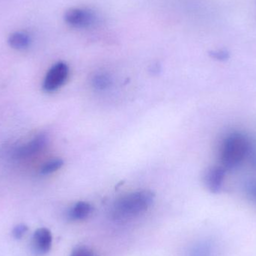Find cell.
I'll use <instances>...</instances> for the list:
<instances>
[{
    "label": "cell",
    "instance_id": "cell-1",
    "mask_svg": "<svg viewBox=\"0 0 256 256\" xmlns=\"http://www.w3.org/2000/svg\"><path fill=\"white\" fill-rule=\"evenodd\" d=\"M154 195L148 190L127 194L114 204V216L118 220H128L140 216L152 206Z\"/></svg>",
    "mask_w": 256,
    "mask_h": 256
},
{
    "label": "cell",
    "instance_id": "cell-2",
    "mask_svg": "<svg viewBox=\"0 0 256 256\" xmlns=\"http://www.w3.org/2000/svg\"><path fill=\"white\" fill-rule=\"evenodd\" d=\"M249 150V142L244 136L232 134L221 146L220 160L224 168H233L244 160Z\"/></svg>",
    "mask_w": 256,
    "mask_h": 256
},
{
    "label": "cell",
    "instance_id": "cell-3",
    "mask_svg": "<svg viewBox=\"0 0 256 256\" xmlns=\"http://www.w3.org/2000/svg\"><path fill=\"white\" fill-rule=\"evenodd\" d=\"M66 24L76 28H88L96 24L97 16L93 10L84 8L69 9L64 15Z\"/></svg>",
    "mask_w": 256,
    "mask_h": 256
},
{
    "label": "cell",
    "instance_id": "cell-4",
    "mask_svg": "<svg viewBox=\"0 0 256 256\" xmlns=\"http://www.w3.org/2000/svg\"><path fill=\"white\" fill-rule=\"evenodd\" d=\"M68 66L64 62L54 64L46 74L44 80L43 88L48 92L56 91L62 86L68 78Z\"/></svg>",
    "mask_w": 256,
    "mask_h": 256
},
{
    "label": "cell",
    "instance_id": "cell-5",
    "mask_svg": "<svg viewBox=\"0 0 256 256\" xmlns=\"http://www.w3.org/2000/svg\"><path fill=\"white\" fill-rule=\"evenodd\" d=\"M48 138L45 134H40L28 142L24 146H21L15 152V158L18 159H26L40 153L46 147Z\"/></svg>",
    "mask_w": 256,
    "mask_h": 256
},
{
    "label": "cell",
    "instance_id": "cell-6",
    "mask_svg": "<svg viewBox=\"0 0 256 256\" xmlns=\"http://www.w3.org/2000/svg\"><path fill=\"white\" fill-rule=\"evenodd\" d=\"M226 172V170L224 166H214L208 170L204 176V183L210 192L218 194L220 191Z\"/></svg>",
    "mask_w": 256,
    "mask_h": 256
},
{
    "label": "cell",
    "instance_id": "cell-7",
    "mask_svg": "<svg viewBox=\"0 0 256 256\" xmlns=\"http://www.w3.org/2000/svg\"><path fill=\"white\" fill-rule=\"evenodd\" d=\"M52 234L48 228H38L33 234V248L38 254H45L49 252L52 246Z\"/></svg>",
    "mask_w": 256,
    "mask_h": 256
},
{
    "label": "cell",
    "instance_id": "cell-8",
    "mask_svg": "<svg viewBox=\"0 0 256 256\" xmlns=\"http://www.w3.org/2000/svg\"><path fill=\"white\" fill-rule=\"evenodd\" d=\"M92 212V208L90 203L79 202L69 209L68 216L72 220H84L91 214Z\"/></svg>",
    "mask_w": 256,
    "mask_h": 256
},
{
    "label": "cell",
    "instance_id": "cell-9",
    "mask_svg": "<svg viewBox=\"0 0 256 256\" xmlns=\"http://www.w3.org/2000/svg\"><path fill=\"white\" fill-rule=\"evenodd\" d=\"M30 36L24 32H16L10 34L8 38V44L12 48L16 50L26 49L30 45Z\"/></svg>",
    "mask_w": 256,
    "mask_h": 256
},
{
    "label": "cell",
    "instance_id": "cell-10",
    "mask_svg": "<svg viewBox=\"0 0 256 256\" xmlns=\"http://www.w3.org/2000/svg\"><path fill=\"white\" fill-rule=\"evenodd\" d=\"M92 85L97 90H104L112 85V80L106 74H98L93 78Z\"/></svg>",
    "mask_w": 256,
    "mask_h": 256
},
{
    "label": "cell",
    "instance_id": "cell-11",
    "mask_svg": "<svg viewBox=\"0 0 256 256\" xmlns=\"http://www.w3.org/2000/svg\"><path fill=\"white\" fill-rule=\"evenodd\" d=\"M63 164H64V161L61 159H54L48 161L40 168V173L42 174H52L61 168Z\"/></svg>",
    "mask_w": 256,
    "mask_h": 256
},
{
    "label": "cell",
    "instance_id": "cell-12",
    "mask_svg": "<svg viewBox=\"0 0 256 256\" xmlns=\"http://www.w3.org/2000/svg\"><path fill=\"white\" fill-rule=\"evenodd\" d=\"M210 57L214 60H218V61L225 62L230 58V54L226 50H212L208 52Z\"/></svg>",
    "mask_w": 256,
    "mask_h": 256
},
{
    "label": "cell",
    "instance_id": "cell-13",
    "mask_svg": "<svg viewBox=\"0 0 256 256\" xmlns=\"http://www.w3.org/2000/svg\"><path fill=\"white\" fill-rule=\"evenodd\" d=\"M28 228L25 224H19V225L16 226L14 228L13 231H12V236L16 240H20L22 238L26 233L28 232Z\"/></svg>",
    "mask_w": 256,
    "mask_h": 256
},
{
    "label": "cell",
    "instance_id": "cell-14",
    "mask_svg": "<svg viewBox=\"0 0 256 256\" xmlns=\"http://www.w3.org/2000/svg\"><path fill=\"white\" fill-rule=\"evenodd\" d=\"M70 256H96L94 252L86 246H78L72 251Z\"/></svg>",
    "mask_w": 256,
    "mask_h": 256
},
{
    "label": "cell",
    "instance_id": "cell-15",
    "mask_svg": "<svg viewBox=\"0 0 256 256\" xmlns=\"http://www.w3.org/2000/svg\"><path fill=\"white\" fill-rule=\"evenodd\" d=\"M251 192L256 197V185H254L251 188Z\"/></svg>",
    "mask_w": 256,
    "mask_h": 256
},
{
    "label": "cell",
    "instance_id": "cell-16",
    "mask_svg": "<svg viewBox=\"0 0 256 256\" xmlns=\"http://www.w3.org/2000/svg\"><path fill=\"white\" fill-rule=\"evenodd\" d=\"M252 164H254V166L256 168V158H254V161H252Z\"/></svg>",
    "mask_w": 256,
    "mask_h": 256
}]
</instances>
